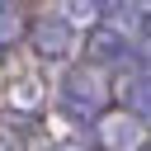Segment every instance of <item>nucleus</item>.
Masks as SVG:
<instances>
[{"instance_id":"f257e3e1","label":"nucleus","mask_w":151,"mask_h":151,"mask_svg":"<svg viewBox=\"0 0 151 151\" xmlns=\"http://www.w3.org/2000/svg\"><path fill=\"white\" fill-rule=\"evenodd\" d=\"M61 109L76 113V118H94L104 109V90L90 80V71H71L61 80Z\"/></svg>"},{"instance_id":"f03ea898","label":"nucleus","mask_w":151,"mask_h":151,"mask_svg":"<svg viewBox=\"0 0 151 151\" xmlns=\"http://www.w3.org/2000/svg\"><path fill=\"white\" fill-rule=\"evenodd\" d=\"M85 57L94 66H118V61H127V38L118 28H109V24H99L90 33V42H85Z\"/></svg>"},{"instance_id":"7ed1b4c3","label":"nucleus","mask_w":151,"mask_h":151,"mask_svg":"<svg viewBox=\"0 0 151 151\" xmlns=\"http://www.w3.org/2000/svg\"><path fill=\"white\" fill-rule=\"evenodd\" d=\"M33 47H38L42 57H66V47H71L66 19H42V24L33 28Z\"/></svg>"},{"instance_id":"20e7f679","label":"nucleus","mask_w":151,"mask_h":151,"mask_svg":"<svg viewBox=\"0 0 151 151\" xmlns=\"http://www.w3.org/2000/svg\"><path fill=\"white\" fill-rule=\"evenodd\" d=\"M57 151H85V146H57Z\"/></svg>"}]
</instances>
